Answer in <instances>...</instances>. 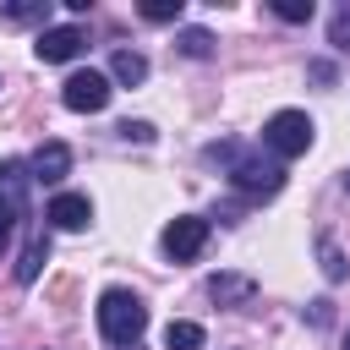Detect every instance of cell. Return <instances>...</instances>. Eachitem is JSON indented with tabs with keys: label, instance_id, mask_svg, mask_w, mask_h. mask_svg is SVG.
Listing matches in <instances>:
<instances>
[{
	"label": "cell",
	"instance_id": "6da1fadb",
	"mask_svg": "<svg viewBox=\"0 0 350 350\" xmlns=\"http://www.w3.org/2000/svg\"><path fill=\"white\" fill-rule=\"evenodd\" d=\"M142 328H148V306H142V295H131V290H120V284L98 295V334H104L109 345H137Z\"/></svg>",
	"mask_w": 350,
	"mask_h": 350
},
{
	"label": "cell",
	"instance_id": "7a4b0ae2",
	"mask_svg": "<svg viewBox=\"0 0 350 350\" xmlns=\"http://www.w3.org/2000/svg\"><path fill=\"white\" fill-rule=\"evenodd\" d=\"M312 137H317V126H312L306 109H279V115L262 120V148L273 159H301L312 148Z\"/></svg>",
	"mask_w": 350,
	"mask_h": 350
},
{
	"label": "cell",
	"instance_id": "3957f363",
	"mask_svg": "<svg viewBox=\"0 0 350 350\" xmlns=\"http://www.w3.org/2000/svg\"><path fill=\"white\" fill-rule=\"evenodd\" d=\"M109 77L104 71H71L66 77V88H60V104L66 109H77V115H98L104 104H109Z\"/></svg>",
	"mask_w": 350,
	"mask_h": 350
},
{
	"label": "cell",
	"instance_id": "277c9868",
	"mask_svg": "<svg viewBox=\"0 0 350 350\" xmlns=\"http://www.w3.org/2000/svg\"><path fill=\"white\" fill-rule=\"evenodd\" d=\"M202 246H208V219L180 213V219H170V224H164V252H170L175 262H191Z\"/></svg>",
	"mask_w": 350,
	"mask_h": 350
},
{
	"label": "cell",
	"instance_id": "5b68a950",
	"mask_svg": "<svg viewBox=\"0 0 350 350\" xmlns=\"http://www.w3.org/2000/svg\"><path fill=\"white\" fill-rule=\"evenodd\" d=\"M230 180H235L246 197H273V191H284V170H279V164H262V159H235Z\"/></svg>",
	"mask_w": 350,
	"mask_h": 350
},
{
	"label": "cell",
	"instance_id": "8992f818",
	"mask_svg": "<svg viewBox=\"0 0 350 350\" xmlns=\"http://www.w3.org/2000/svg\"><path fill=\"white\" fill-rule=\"evenodd\" d=\"M27 180H33V175H27L22 159H0V219L16 224V219L27 213Z\"/></svg>",
	"mask_w": 350,
	"mask_h": 350
},
{
	"label": "cell",
	"instance_id": "52a82bcc",
	"mask_svg": "<svg viewBox=\"0 0 350 350\" xmlns=\"http://www.w3.org/2000/svg\"><path fill=\"white\" fill-rule=\"evenodd\" d=\"M33 49H38V60H44V66H60V60H77V55L88 49V33H82V27H71V22H66V27H44Z\"/></svg>",
	"mask_w": 350,
	"mask_h": 350
},
{
	"label": "cell",
	"instance_id": "ba28073f",
	"mask_svg": "<svg viewBox=\"0 0 350 350\" xmlns=\"http://www.w3.org/2000/svg\"><path fill=\"white\" fill-rule=\"evenodd\" d=\"M44 219H49L55 230H88V219H93V202H88L82 191H60V197H49Z\"/></svg>",
	"mask_w": 350,
	"mask_h": 350
},
{
	"label": "cell",
	"instance_id": "9c48e42d",
	"mask_svg": "<svg viewBox=\"0 0 350 350\" xmlns=\"http://www.w3.org/2000/svg\"><path fill=\"white\" fill-rule=\"evenodd\" d=\"M27 175H33V180H44V186L66 180V175H71V148H66V142H44V148L27 159Z\"/></svg>",
	"mask_w": 350,
	"mask_h": 350
},
{
	"label": "cell",
	"instance_id": "30bf717a",
	"mask_svg": "<svg viewBox=\"0 0 350 350\" xmlns=\"http://www.w3.org/2000/svg\"><path fill=\"white\" fill-rule=\"evenodd\" d=\"M208 295H213L219 306H246V301L257 295V279H252V273H213V279H208Z\"/></svg>",
	"mask_w": 350,
	"mask_h": 350
},
{
	"label": "cell",
	"instance_id": "8fae6325",
	"mask_svg": "<svg viewBox=\"0 0 350 350\" xmlns=\"http://www.w3.org/2000/svg\"><path fill=\"white\" fill-rule=\"evenodd\" d=\"M44 262H49V235H44V230H33V235H27V246H22V262H16V284H33Z\"/></svg>",
	"mask_w": 350,
	"mask_h": 350
},
{
	"label": "cell",
	"instance_id": "7c38bea8",
	"mask_svg": "<svg viewBox=\"0 0 350 350\" xmlns=\"http://www.w3.org/2000/svg\"><path fill=\"white\" fill-rule=\"evenodd\" d=\"M109 82H126V88L148 82V60H142L137 49H115V55H109Z\"/></svg>",
	"mask_w": 350,
	"mask_h": 350
},
{
	"label": "cell",
	"instance_id": "4fadbf2b",
	"mask_svg": "<svg viewBox=\"0 0 350 350\" xmlns=\"http://www.w3.org/2000/svg\"><path fill=\"white\" fill-rule=\"evenodd\" d=\"M202 323H191V317H175L170 328H164V350H202Z\"/></svg>",
	"mask_w": 350,
	"mask_h": 350
},
{
	"label": "cell",
	"instance_id": "5bb4252c",
	"mask_svg": "<svg viewBox=\"0 0 350 350\" xmlns=\"http://www.w3.org/2000/svg\"><path fill=\"white\" fill-rule=\"evenodd\" d=\"M175 49H180L186 60H208V55H213V33H208V27H180V33H175Z\"/></svg>",
	"mask_w": 350,
	"mask_h": 350
},
{
	"label": "cell",
	"instance_id": "9a60e30c",
	"mask_svg": "<svg viewBox=\"0 0 350 350\" xmlns=\"http://www.w3.org/2000/svg\"><path fill=\"white\" fill-rule=\"evenodd\" d=\"M317 257H323V273L339 284L345 279V257H339V246H334V235H317Z\"/></svg>",
	"mask_w": 350,
	"mask_h": 350
},
{
	"label": "cell",
	"instance_id": "2e32d148",
	"mask_svg": "<svg viewBox=\"0 0 350 350\" xmlns=\"http://www.w3.org/2000/svg\"><path fill=\"white\" fill-rule=\"evenodd\" d=\"M0 16L5 22H44V0H11V5H0Z\"/></svg>",
	"mask_w": 350,
	"mask_h": 350
},
{
	"label": "cell",
	"instance_id": "e0dca14e",
	"mask_svg": "<svg viewBox=\"0 0 350 350\" xmlns=\"http://www.w3.org/2000/svg\"><path fill=\"white\" fill-rule=\"evenodd\" d=\"M328 44H334L339 55H350V11H334V22H328Z\"/></svg>",
	"mask_w": 350,
	"mask_h": 350
},
{
	"label": "cell",
	"instance_id": "ac0fdd59",
	"mask_svg": "<svg viewBox=\"0 0 350 350\" xmlns=\"http://www.w3.org/2000/svg\"><path fill=\"white\" fill-rule=\"evenodd\" d=\"M273 16H284V22H312V0H273Z\"/></svg>",
	"mask_w": 350,
	"mask_h": 350
},
{
	"label": "cell",
	"instance_id": "d6986e66",
	"mask_svg": "<svg viewBox=\"0 0 350 350\" xmlns=\"http://www.w3.org/2000/svg\"><path fill=\"white\" fill-rule=\"evenodd\" d=\"M142 16H148V22H175V16H180V0H148Z\"/></svg>",
	"mask_w": 350,
	"mask_h": 350
},
{
	"label": "cell",
	"instance_id": "ffe728a7",
	"mask_svg": "<svg viewBox=\"0 0 350 350\" xmlns=\"http://www.w3.org/2000/svg\"><path fill=\"white\" fill-rule=\"evenodd\" d=\"M120 137L126 142H153V126L148 120H120Z\"/></svg>",
	"mask_w": 350,
	"mask_h": 350
},
{
	"label": "cell",
	"instance_id": "44dd1931",
	"mask_svg": "<svg viewBox=\"0 0 350 350\" xmlns=\"http://www.w3.org/2000/svg\"><path fill=\"white\" fill-rule=\"evenodd\" d=\"M11 230H16V224H11V219H0V252L11 246Z\"/></svg>",
	"mask_w": 350,
	"mask_h": 350
},
{
	"label": "cell",
	"instance_id": "7402d4cb",
	"mask_svg": "<svg viewBox=\"0 0 350 350\" xmlns=\"http://www.w3.org/2000/svg\"><path fill=\"white\" fill-rule=\"evenodd\" d=\"M345 191H350V170H345Z\"/></svg>",
	"mask_w": 350,
	"mask_h": 350
},
{
	"label": "cell",
	"instance_id": "603a6c76",
	"mask_svg": "<svg viewBox=\"0 0 350 350\" xmlns=\"http://www.w3.org/2000/svg\"><path fill=\"white\" fill-rule=\"evenodd\" d=\"M345 350H350V334H345Z\"/></svg>",
	"mask_w": 350,
	"mask_h": 350
}]
</instances>
